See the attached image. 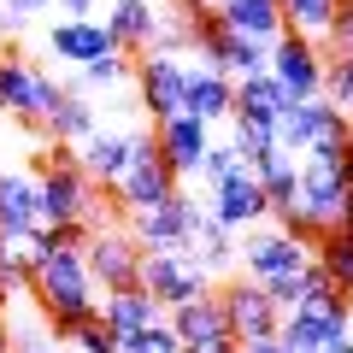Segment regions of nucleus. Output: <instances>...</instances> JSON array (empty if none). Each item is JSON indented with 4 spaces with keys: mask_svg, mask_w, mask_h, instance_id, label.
Instances as JSON below:
<instances>
[{
    "mask_svg": "<svg viewBox=\"0 0 353 353\" xmlns=\"http://www.w3.org/2000/svg\"><path fill=\"white\" fill-rule=\"evenodd\" d=\"M41 230V189L36 171L0 165V241H30Z\"/></svg>",
    "mask_w": 353,
    "mask_h": 353,
    "instance_id": "nucleus-14",
    "label": "nucleus"
},
{
    "mask_svg": "<svg viewBox=\"0 0 353 353\" xmlns=\"http://www.w3.org/2000/svg\"><path fill=\"white\" fill-rule=\"evenodd\" d=\"M48 6H53V0H0V12H6V30H12V36H18L36 12H48Z\"/></svg>",
    "mask_w": 353,
    "mask_h": 353,
    "instance_id": "nucleus-40",
    "label": "nucleus"
},
{
    "mask_svg": "<svg viewBox=\"0 0 353 353\" xmlns=\"http://www.w3.org/2000/svg\"><path fill=\"white\" fill-rule=\"evenodd\" d=\"M36 130H41V141H53V148H77L88 130H101V112H94V101H88L83 88H59V101L48 106V118H41Z\"/></svg>",
    "mask_w": 353,
    "mask_h": 353,
    "instance_id": "nucleus-20",
    "label": "nucleus"
},
{
    "mask_svg": "<svg viewBox=\"0 0 353 353\" xmlns=\"http://www.w3.org/2000/svg\"><path fill=\"white\" fill-rule=\"evenodd\" d=\"M230 141H236V153L253 165L265 148H277V130H271V124H253V118H230Z\"/></svg>",
    "mask_w": 353,
    "mask_h": 353,
    "instance_id": "nucleus-35",
    "label": "nucleus"
},
{
    "mask_svg": "<svg viewBox=\"0 0 353 353\" xmlns=\"http://www.w3.org/2000/svg\"><path fill=\"white\" fill-rule=\"evenodd\" d=\"M153 318H165V306L153 301L141 283H130V289H106V294H101V324L112 330V336H130V330L153 324Z\"/></svg>",
    "mask_w": 353,
    "mask_h": 353,
    "instance_id": "nucleus-23",
    "label": "nucleus"
},
{
    "mask_svg": "<svg viewBox=\"0 0 353 353\" xmlns=\"http://www.w3.org/2000/svg\"><path fill=\"white\" fill-rule=\"evenodd\" d=\"M183 112L206 118V124H230V112H236V77H224L218 65H206V59H189Z\"/></svg>",
    "mask_w": 353,
    "mask_h": 353,
    "instance_id": "nucleus-16",
    "label": "nucleus"
},
{
    "mask_svg": "<svg viewBox=\"0 0 353 353\" xmlns=\"http://www.w3.org/2000/svg\"><path fill=\"white\" fill-rule=\"evenodd\" d=\"M6 341H12V353H77L71 341L48 330L41 306H6Z\"/></svg>",
    "mask_w": 353,
    "mask_h": 353,
    "instance_id": "nucleus-26",
    "label": "nucleus"
},
{
    "mask_svg": "<svg viewBox=\"0 0 353 353\" xmlns=\"http://www.w3.org/2000/svg\"><path fill=\"white\" fill-rule=\"evenodd\" d=\"M36 189H41V224H53V230H83L88 212L101 206V189L77 165V148H53L48 141V153H36Z\"/></svg>",
    "mask_w": 353,
    "mask_h": 353,
    "instance_id": "nucleus-2",
    "label": "nucleus"
},
{
    "mask_svg": "<svg viewBox=\"0 0 353 353\" xmlns=\"http://www.w3.org/2000/svg\"><path fill=\"white\" fill-rule=\"evenodd\" d=\"M324 101L353 118V48L324 53Z\"/></svg>",
    "mask_w": 353,
    "mask_h": 353,
    "instance_id": "nucleus-33",
    "label": "nucleus"
},
{
    "mask_svg": "<svg viewBox=\"0 0 353 353\" xmlns=\"http://www.w3.org/2000/svg\"><path fill=\"white\" fill-rule=\"evenodd\" d=\"M171 6H176V12H189V18H194V12H206V6H218V0H171Z\"/></svg>",
    "mask_w": 353,
    "mask_h": 353,
    "instance_id": "nucleus-45",
    "label": "nucleus"
},
{
    "mask_svg": "<svg viewBox=\"0 0 353 353\" xmlns=\"http://www.w3.org/2000/svg\"><path fill=\"white\" fill-rule=\"evenodd\" d=\"M341 48H353V0H336V18L324 30V53H341Z\"/></svg>",
    "mask_w": 353,
    "mask_h": 353,
    "instance_id": "nucleus-38",
    "label": "nucleus"
},
{
    "mask_svg": "<svg viewBox=\"0 0 353 353\" xmlns=\"http://www.w3.org/2000/svg\"><path fill=\"white\" fill-rule=\"evenodd\" d=\"M183 189V176L165 165V153H159V141L148 136V130H136V148H130V165H124V176L112 183V206L118 212H148V206H165L171 194Z\"/></svg>",
    "mask_w": 353,
    "mask_h": 353,
    "instance_id": "nucleus-3",
    "label": "nucleus"
},
{
    "mask_svg": "<svg viewBox=\"0 0 353 353\" xmlns=\"http://www.w3.org/2000/svg\"><path fill=\"white\" fill-rule=\"evenodd\" d=\"M318 353H353V330H336V336H330Z\"/></svg>",
    "mask_w": 353,
    "mask_h": 353,
    "instance_id": "nucleus-44",
    "label": "nucleus"
},
{
    "mask_svg": "<svg viewBox=\"0 0 353 353\" xmlns=\"http://www.w3.org/2000/svg\"><path fill=\"white\" fill-rule=\"evenodd\" d=\"M83 259H88V277L94 289H130L141 277V241L130 236V224H101L83 236Z\"/></svg>",
    "mask_w": 353,
    "mask_h": 353,
    "instance_id": "nucleus-8",
    "label": "nucleus"
},
{
    "mask_svg": "<svg viewBox=\"0 0 353 353\" xmlns=\"http://www.w3.org/2000/svg\"><path fill=\"white\" fill-rule=\"evenodd\" d=\"M153 141H159L165 165H171L176 176H194L201 171V153L212 148V124L194 118V112H171L165 124H153Z\"/></svg>",
    "mask_w": 353,
    "mask_h": 353,
    "instance_id": "nucleus-15",
    "label": "nucleus"
},
{
    "mask_svg": "<svg viewBox=\"0 0 353 353\" xmlns=\"http://www.w3.org/2000/svg\"><path fill=\"white\" fill-rule=\"evenodd\" d=\"M136 283L165 306V312L183 306V301L212 294V271H206L189 248H141V277H136Z\"/></svg>",
    "mask_w": 353,
    "mask_h": 353,
    "instance_id": "nucleus-4",
    "label": "nucleus"
},
{
    "mask_svg": "<svg viewBox=\"0 0 353 353\" xmlns=\"http://www.w3.org/2000/svg\"><path fill=\"white\" fill-rule=\"evenodd\" d=\"M118 41H112V30L101 24V18H59V24L48 30V53L59 65H88V59H101V53H112Z\"/></svg>",
    "mask_w": 353,
    "mask_h": 353,
    "instance_id": "nucleus-18",
    "label": "nucleus"
},
{
    "mask_svg": "<svg viewBox=\"0 0 353 353\" xmlns=\"http://www.w3.org/2000/svg\"><path fill=\"white\" fill-rule=\"evenodd\" d=\"M183 353H241V341L236 336H212V341H189Z\"/></svg>",
    "mask_w": 353,
    "mask_h": 353,
    "instance_id": "nucleus-41",
    "label": "nucleus"
},
{
    "mask_svg": "<svg viewBox=\"0 0 353 353\" xmlns=\"http://www.w3.org/2000/svg\"><path fill=\"white\" fill-rule=\"evenodd\" d=\"M130 77H136V59H130L124 48H112V53H101V59H88V65H77V77L65 88H124Z\"/></svg>",
    "mask_w": 353,
    "mask_h": 353,
    "instance_id": "nucleus-30",
    "label": "nucleus"
},
{
    "mask_svg": "<svg viewBox=\"0 0 353 353\" xmlns=\"http://www.w3.org/2000/svg\"><path fill=\"white\" fill-rule=\"evenodd\" d=\"M71 347H77V353H118V336L101 324V318H88V324L71 336Z\"/></svg>",
    "mask_w": 353,
    "mask_h": 353,
    "instance_id": "nucleus-37",
    "label": "nucleus"
},
{
    "mask_svg": "<svg viewBox=\"0 0 353 353\" xmlns=\"http://www.w3.org/2000/svg\"><path fill=\"white\" fill-rule=\"evenodd\" d=\"M136 106L165 124L171 112H183V83H189V53H141L136 59Z\"/></svg>",
    "mask_w": 353,
    "mask_h": 353,
    "instance_id": "nucleus-10",
    "label": "nucleus"
},
{
    "mask_svg": "<svg viewBox=\"0 0 353 353\" xmlns=\"http://www.w3.org/2000/svg\"><path fill=\"white\" fill-rule=\"evenodd\" d=\"M283 106H289V94L277 88V77H271V71L236 77V112H230V118H253V124H271V130H277Z\"/></svg>",
    "mask_w": 353,
    "mask_h": 353,
    "instance_id": "nucleus-25",
    "label": "nucleus"
},
{
    "mask_svg": "<svg viewBox=\"0 0 353 353\" xmlns=\"http://www.w3.org/2000/svg\"><path fill=\"white\" fill-rule=\"evenodd\" d=\"M59 12L65 18H94V12H101V0H59Z\"/></svg>",
    "mask_w": 353,
    "mask_h": 353,
    "instance_id": "nucleus-42",
    "label": "nucleus"
},
{
    "mask_svg": "<svg viewBox=\"0 0 353 353\" xmlns=\"http://www.w3.org/2000/svg\"><path fill=\"white\" fill-rule=\"evenodd\" d=\"M206 212L224 230H236V236L271 218V201H265V183L253 176V165H241V171H230L224 183H218V189H206Z\"/></svg>",
    "mask_w": 353,
    "mask_h": 353,
    "instance_id": "nucleus-11",
    "label": "nucleus"
},
{
    "mask_svg": "<svg viewBox=\"0 0 353 353\" xmlns=\"http://www.w3.org/2000/svg\"><path fill=\"white\" fill-rule=\"evenodd\" d=\"M165 324L176 330V341H212V336H230V318H224V301L218 294H201V301H183L165 312Z\"/></svg>",
    "mask_w": 353,
    "mask_h": 353,
    "instance_id": "nucleus-24",
    "label": "nucleus"
},
{
    "mask_svg": "<svg viewBox=\"0 0 353 353\" xmlns=\"http://www.w3.org/2000/svg\"><path fill=\"white\" fill-rule=\"evenodd\" d=\"M130 148H136V130H88V136L77 141V165L94 176V189L112 194V183L130 165Z\"/></svg>",
    "mask_w": 353,
    "mask_h": 353,
    "instance_id": "nucleus-17",
    "label": "nucleus"
},
{
    "mask_svg": "<svg viewBox=\"0 0 353 353\" xmlns=\"http://www.w3.org/2000/svg\"><path fill=\"white\" fill-rule=\"evenodd\" d=\"M189 253H194V259H201L206 271L218 277V271H230V265H236V230H224L212 212H206L201 224L189 230Z\"/></svg>",
    "mask_w": 353,
    "mask_h": 353,
    "instance_id": "nucleus-28",
    "label": "nucleus"
},
{
    "mask_svg": "<svg viewBox=\"0 0 353 353\" xmlns=\"http://www.w3.org/2000/svg\"><path fill=\"white\" fill-rule=\"evenodd\" d=\"M306 253L312 248H306L301 236H289V230H277V224H253V230H241V241H236V265H241V277H253V283L301 271Z\"/></svg>",
    "mask_w": 353,
    "mask_h": 353,
    "instance_id": "nucleus-9",
    "label": "nucleus"
},
{
    "mask_svg": "<svg viewBox=\"0 0 353 353\" xmlns=\"http://www.w3.org/2000/svg\"><path fill=\"white\" fill-rule=\"evenodd\" d=\"M118 353H183V341H176V330L165 324V318H153V324L118 336Z\"/></svg>",
    "mask_w": 353,
    "mask_h": 353,
    "instance_id": "nucleus-34",
    "label": "nucleus"
},
{
    "mask_svg": "<svg viewBox=\"0 0 353 353\" xmlns=\"http://www.w3.org/2000/svg\"><path fill=\"white\" fill-rule=\"evenodd\" d=\"M265 294L277 301V312H289V306H301V301H306V283H301V271H283V277L265 283Z\"/></svg>",
    "mask_w": 353,
    "mask_h": 353,
    "instance_id": "nucleus-39",
    "label": "nucleus"
},
{
    "mask_svg": "<svg viewBox=\"0 0 353 353\" xmlns=\"http://www.w3.org/2000/svg\"><path fill=\"white\" fill-rule=\"evenodd\" d=\"M148 53H194V18H189V12H176V6H165L159 24H153Z\"/></svg>",
    "mask_w": 353,
    "mask_h": 353,
    "instance_id": "nucleus-31",
    "label": "nucleus"
},
{
    "mask_svg": "<svg viewBox=\"0 0 353 353\" xmlns=\"http://www.w3.org/2000/svg\"><path fill=\"white\" fill-rule=\"evenodd\" d=\"M265 71L277 77V88L289 101H312V94H324V41L301 36V30H283V36L271 41Z\"/></svg>",
    "mask_w": 353,
    "mask_h": 353,
    "instance_id": "nucleus-7",
    "label": "nucleus"
},
{
    "mask_svg": "<svg viewBox=\"0 0 353 353\" xmlns=\"http://www.w3.org/2000/svg\"><path fill=\"white\" fill-rule=\"evenodd\" d=\"M224 318H230V336L236 341H259V336H277V301L265 294V283H253V277H230L224 283Z\"/></svg>",
    "mask_w": 353,
    "mask_h": 353,
    "instance_id": "nucleus-13",
    "label": "nucleus"
},
{
    "mask_svg": "<svg viewBox=\"0 0 353 353\" xmlns=\"http://www.w3.org/2000/svg\"><path fill=\"white\" fill-rule=\"evenodd\" d=\"M0 353H12V341H6V318H0Z\"/></svg>",
    "mask_w": 353,
    "mask_h": 353,
    "instance_id": "nucleus-46",
    "label": "nucleus"
},
{
    "mask_svg": "<svg viewBox=\"0 0 353 353\" xmlns=\"http://www.w3.org/2000/svg\"><path fill=\"white\" fill-rule=\"evenodd\" d=\"M312 259L324 265V277L336 283L341 294H353V230H324V236L312 241Z\"/></svg>",
    "mask_w": 353,
    "mask_h": 353,
    "instance_id": "nucleus-29",
    "label": "nucleus"
},
{
    "mask_svg": "<svg viewBox=\"0 0 353 353\" xmlns=\"http://www.w3.org/2000/svg\"><path fill=\"white\" fill-rule=\"evenodd\" d=\"M336 118H347V112H336L324 94H312V101H289V106L277 112V148H289L294 159H301V153L312 148V141L324 136Z\"/></svg>",
    "mask_w": 353,
    "mask_h": 353,
    "instance_id": "nucleus-19",
    "label": "nucleus"
},
{
    "mask_svg": "<svg viewBox=\"0 0 353 353\" xmlns=\"http://www.w3.org/2000/svg\"><path fill=\"white\" fill-rule=\"evenodd\" d=\"M159 12H165L159 0H106V18H101V24L112 30V41H118L124 53H136V59H141V53H148V41H153Z\"/></svg>",
    "mask_w": 353,
    "mask_h": 353,
    "instance_id": "nucleus-21",
    "label": "nucleus"
},
{
    "mask_svg": "<svg viewBox=\"0 0 353 353\" xmlns=\"http://www.w3.org/2000/svg\"><path fill=\"white\" fill-rule=\"evenodd\" d=\"M277 6H283V24L312 36V41H324L330 18H336V0H277Z\"/></svg>",
    "mask_w": 353,
    "mask_h": 353,
    "instance_id": "nucleus-32",
    "label": "nucleus"
},
{
    "mask_svg": "<svg viewBox=\"0 0 353 353\" xmlns=\"http://www.w3.org/2000/svg\"><path fill=\"white\" fill-rule=\"evenodd\" d=\"M330 336H336V324H330V318H318L312 306H289V312L277 318V341H283L289 353H318Z\"/></svg>",
    "mask_w": 353,
    "mask_h": 353,
    "instance_id": "nucleus-27",
    "label": "nucleus"
},
{
    "mask_svg": "<svg viewBox=\"0 0 353 353\" xmlns=\"http://www.w3.org/2000/svg\"><path fill=\"white\" fill-rule=\"evenodd\" d=\"M212 12L224 18V30H236V36H248V41H265V48L289 30L277 0H218Z\"/></svg>",
    "mask_w": 353,
    "mask_h": 353,
    "instance_id": "nucleus-22",
    "label": "nucleus"
},
{
    "mask_svg": "<svg viewBox=\"0 0 353 353\" xmlns=\"http://www.w3.org/2000/svg\"><path fill=\"white\" fill-rule=\"evenodd\" d=\"M206 218V201L176 189L165 206H148V212H130V236L141 248H189V230Z\"/></svg>",
    "mask_w": 353,
    "mask_h": 353,
    "instance_id": "nucleus-12",
    "label": "nucleus"
},
{
    "mask_svg": "<svg viewBox=\"0 0 353 353\" xmlns=\"http://www.w3.org/2000/svg\"><path fill=\"white\" fill-rule=\"evenodd\" d=\"M241 353H289L277 336H259V341H241Z\"/></svg>",
    "mask_w": 353,
    "mask_h": 353,
    "instance_id": "nucleus-43",
    "label": "nucleus"
},
{
    "mask_svg": "<svg viewBox=\"0 0 353 353\" xmlns=\"http://www.w3.org/2000/svg\"><path fill=\"white\" fill-rule=\"evenodd\" d=\"M301 224H306V241H318L324 230L341 224V206H347V183H341V159H312L301 153Z\"/></svg>",
    "mask_w": 353,
    "mask_h": 353,
    "instance_id": "nucleus-6",
    "label": "nucleus"
},
{
    "mask_svg": "<svg viewBox=\"0 0 353 353\" xmlns=\"http://www.w3.org/2000/svg\"><path fill=\"white\" fill-rule=\"evenodd\" d=\"M30 294L59 341H71L88 318H101V289L83 259V230H53L41 224L30 236Z\"/></svg>",
    "mask_w": 353,
    "mask_h": 353,
    "instance_id": "nucleus-1",
    "label": "nucleus"
},
{
    "mask_svg": "<svg viewBox=\"0 0 353 353\" xmlns=\"http://www.w3.org/2000/svg\"><path fill=\"white\" fill-rule=\"evenodd\" d=\"M241 165H248V159L236 153V141H212V148L201 153V171H194V176H201L206 189H218V183H224L230 171H241Z\"/></svg>",
    "mask_w": 353,
    "mask_h": 353,
    "instance_id": "nucleus-36",
    "label": "nucleus"
},
{
    "mask_svg": "<svg viewBox=\"0 0 353 353\" xmlns=\"http://www.w3.org/2000/svg\"><path fill=\"white\" fill-rule=\"evenodd\" d=\"M59 77L53 71H41L36 59H24V53H0V112L6 118H18V124H30L36 130L41 118H48V106L59 101ZM36 141H41V130H36Z\"/></svg>",
    "mask_w": 353,
    "mask_h": 353,
    "instance_id": "nucleus-5",
    "label": "nucleus"
}]
</instances>
